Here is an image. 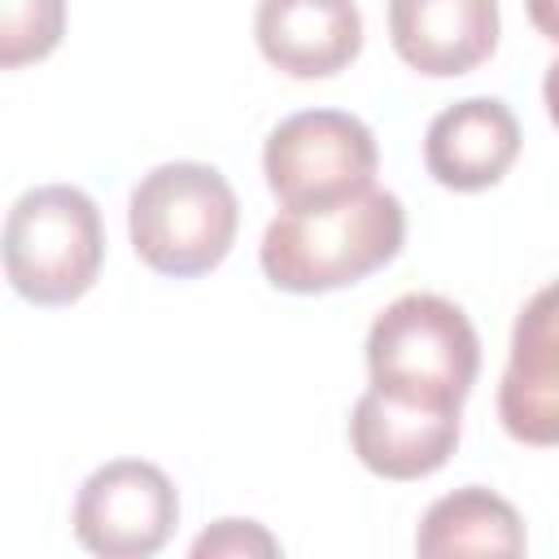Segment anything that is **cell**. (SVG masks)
<instances>
[{
	"instance_id": "cell-1",
	"label": "cell",
	"mask_w": 559,
	"mask_h": 559,
	"mask_svg": "<svg viewBox=\"0 0 559 559\" xmlns=\"http://www.w3.org/2000/svg\"><path fill=\"white\" fill-rule=\"evenodd\" d=\"M406 240V210L393 192L367 188L323 210H284L271 218L258 262L284 293H332L389 266Z\"/></svg>"
},
{
	"instance_id": "cell-2",
	"label": "cell",
	"mask_w": 559,
	"mask_h": 559,
	"mask_svg": "<svg viewBox=\"0 0 559 559\" xmlns=\"http://www.w3.org/2000/svg\"><path fill=\"white\" fill-rule=\"evenodd\" d=\"M127 227L135 258L170 280H192L214 271L236 240L240 205L218 166L166 162L153 166L127 205Z\"/></svg>"
},
{
	"instance_id": "cell-3",
	"label": "cell",
	"mask_w": 559,
	"mask_h": 559,
	"mask_svg": "<svg viewBox=\"0 0 559 559\" xmlns=\"http://www.w3.org/2000/svg\"><path fill=\"white\" fill-rule=\"evenodd\" d=\"M476 371L480 336L450 297L406 293L389 301L367 332L371 389H384L393 397L463 411Z\"/></svg>"
},
{
	"instance_id": "cell-4",
	"label": "cell",
	"mask_w": 559,
	"mask_h": 559,
	"mask_svg": "<svg viewBox=\"0 0 559 559\" xmlns=\"http://www.w3.org/2000/svg\"><path fill=\"white\" fill-rule=\"evenodd\" d=\"M105 262V223L87 192L44 183L13 201L4 218V275L31 306L79 301Z\"/></svg>"
},
{
	"instance_id": "cell-5",
	"label": "cell",
	"mask_w": 559,
	"mask_h": 559,
	"mask_svg": "<svg viewBox=\"0 0 559 559\" xmlns=\"http://www.w3.org/2000/svg\"><path fill=\"white\" fill-rule=\"evenodd\" d=\"M380 148L367 122L341 109L288 114L262 148V175L280 210H323L376 188Z\"/></svg>"
},
{
	"instance_id": "cell-6",
	"label": "cell",
	"mask_w": 559,
	"mask_h": 559,
	"mask_svg": "<svg viewBox=\"0 0 559 559\" xmlns=\"http://www.w3.org/2000/svg\"><path fill=\"white\" fill-rule=\"evenodd\" d=\"M179 524V493L157 463L114 459L74 498V537L100 559H148Z\"/></svg>"
},
{
	"instance_id": "cell-7",
	"label": "cell",
	"mask_w": 559,
	"mask_h": 559,
	"mask_svg": "<svg viewBox=\"0 0 559 559\" xmlns=\"http://www.w3.org/2000/svg\"><path fill=\"white\" fill-rule=\"evenodd\" d=\"M498 419L524 445H559V280L537 288L515 314Z\"/></svg>"
},
{
	"instance_id": "cell-8",
	"label": "cell",
	"mask_w": 559,
	"mask_h": 559,
	"mask_svg": "<svg viewBox=\"0 0 559 559\" xmlns=\"http://www.w3.org/2000/svg\"><path fill=\"white\" fill-rule=\"evenodd\" d=\"M454 406H424L393 397L384 389H367L349 415V445L358 463L384 480H419L445 467L459 445Z\"/></svg>"
},
{
	"instance_id": "cell-9",
	"label": "cell",
	"mask_w": 559,
	"mask_h": 559,
	"mask_svg": "<svg viewBox=\"0 0 559 559\" xmlns=\"http://www.w3.org/2000/svg\"><path fill=\"white\" fill-rule=\"evenodd\" d=\"M253 39L284 74L332 79L362 48V13L354 0H258Z\"/></svg>"
},
{
	"instance_id": "cell-10",
	"label": "cell",
	"mask_w": 559,
	"mask_h": 559,
	"mask_svg": "<svg viewBox=\"0 0 559 559\" xmlns=\"http://www.w3.org/2000/svg\"><path fill=\"white\" fill-rule=\"evenodd\" d=\"M520 157V122L498 96H467L441 109L424 135V166L450 192L493 188Z\"/></svg>"
},
{
	"instance_id": "cell-11",
	"label": "cell",
	"mask_w": 559,
	"mask_h": 559,
	"mask_svg": "<svg viewBox=\"0 0 559 559\" xmlns=\"http://www.w3.org/2000/svg\"><path fill=\"white\" fill-rule=\"evenodd\" d=\"M389 39L428 79L467 74L498 48V0H389Z\"/></svg>"
},
{
	"instance_id": "cell-12",
	"label": "cell",
	"mask_w": 559,
	"mask_h": 559,
	"mask_svg": "<svg viewBox=\"0 0 559 559\" xmlns=\"http://www.w3.org/2000/svg\"><path fill=\"white\" fill-rule=\"evenodd\" d=\"M524 520L520 511L498 498L493 489L463 485L445 498H437L415 533V550L424 559H450V555H524Z\"/></svg>"
},
{
	"instance_id": "cell-13",
	"label": "cell",
	"mask_w": 559,
	"mask_h": 559,
	"mask_svg": "<svg viewBox=\"0 0 559 559\" xmlns=\"http://www.w3.org/2000/svg\"><path fill=\"white\" fill-rule=\"evenodd\" d=\"M66 35V0H0V66L44 61Z\"/></svg>"
},
{
	"instance_id": "cell-14",
	"label": "cell",
	"mask_w": 559,
	"mask_h": 559,
	"mask_svg": "<svg viewBox=\"0 0 559 559\" xmlns=\"http://www.w3.org/2000/svg\"><path fill=\"white\" fill-rule=\"evenodd\" d=\"M249 559V555H280V542L258 520H218L192 542V559Z\"/></svg>"
},
{
	"instance_id": "cell-15",
	"label": "cell",
	"mask_w": 559,
	"mask_h": 559,
	"mask_svg": "<svg viewBox=\"0 0 559 559\" xmlns=\"http://www.w3.org/2000/svg\"><path fill=\"white\" fill-rule=\"evenodd\" d=\"M524 9H528V22H533L550 44H559V0H524Z\"/></svg>"
},
{
	"instance_id": "cell-16",
	"label": "cell",
	"mask_w": 559,
	"mask_h": 559,
	"mask_svg": "<svg viewBox=\"0 0 559 559\" xmlns=\"http://www.w3.org/2000/svg\"><path fill=\"white\" fill-rule=\"evenodd\" d=\"M542 96H546V114H550V122L559 127V61H550L546 83H542Z\"/></svg>"
}]
</instances>
